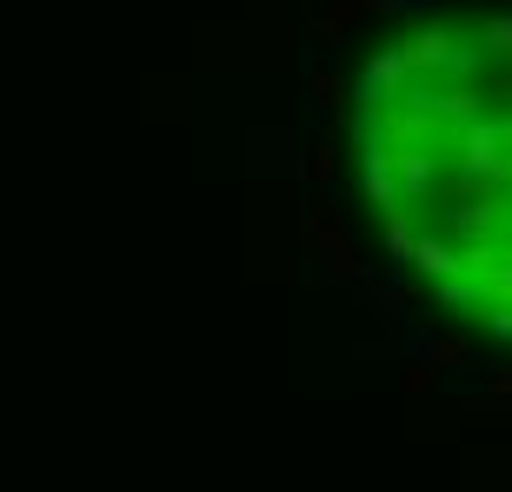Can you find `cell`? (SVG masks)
I'll return each mask as SVG.
<instances>
[{
	"mask_svg": "<svg viewBox=\"0 0 512 492\" xmlns=\"http://www.w3.org/2000/svg\"><path fill=\"white\" fill-rule=\"evenodd\" d=\"M353 160L386 253L512 340V14L433 7L353 74Z\"/></svg>",
	"mask_w": 512,
	"mask_h": 492,
	"instance_id": "obj_1",
	"label": "cell"
}]
</instances>
